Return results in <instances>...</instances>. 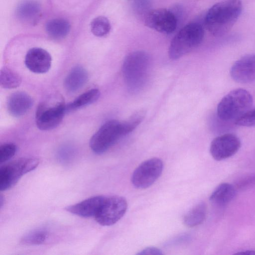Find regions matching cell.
I'll return each mask as SVG.
<instances>
[{
  "label": "cell",
  "mask_w": 255,
  "mask_h": 255,
  "mask_svg": "<svg viewBox=\"0 0 255 255\" xmlns=\"http://www.w3.org/2000/svg\"><path fill=\"white\" fill-rule=\"evenodd\" d=\"M39 160L32 158H21L1 166L0 190L5 191L13 186L25 174L35 169Z\"/></svg>",
  "instance_id": "obj_6"
},
{
  "label": "cell",
  "mask_w": 255,
  "mask_h": 255,
  "mask_svg": "<svg viewBox=\"0 0 255 255\" xmlns=\"http://www.w3.org/2000/svg\"><path fill=\"white\" fill-rule=\"evenodd\" d=\"M105 197V196L100 195L91 197L77 204L69 206L65 208V210L82 217H95Z\"/></svg>",
  "instance_id": "obj_14"
},
{
  "label": "cell",
  "mask_w": 255,
  "mask_h": 255,
  "mask_svg": "<svg viewBox=\"0 0 255 255\" xmlns=\"http://www.w3.org/2000/svg\"><path fill=\"white\" fill-rule=\"evenodd\" d=\"M138 255H162L161 251L155 247H148L140 251Z\"/></svg>",
  "instance_id": "obj_28"
},
{
  "label": "cell",
  "mask_w": 255,
  "mask_h": 255,
  "mask_svg": "<svg viewBox=\"0 0 255 255\" xmlns=\"http://www.w3.org/2000/svg\"><path fill=\"white\" fill-rule=\"evenodd\" d=\"M145 25L157 32L170 34L174 32L177 25L175 14L165 8H156L148 11L144 16Z\"/></svg>",
  "instance_id": "obj_9"
},
{
  "label": "cell",
  "mask_w": 255,
  "mask_h": 255,
  "mask_svg": "<svg viewBox=\"0 0 255 255\" xmlns=\"http://www.w3.org/2000/svg\"><path fill=\"white\" fill-rule=\"evenodd\" d=\"M242 8L241 0H224L215 4L205 18L207 30L215 36L225 35L237 21Z\"/></svg>",
  "instance_id": "obj_1"
},
{
  "label": "cell",
  "mask_w": 255,
  "mask_h": 255,
  "mask_svg": "<svg viewBox=\"0 0 255 255\" xmlns=\"http://www.w3.org/2000/svg\"><path fill=\"white\" fill-rule=\"evenodd\" d=\"M238 255H255V251L254 250H246L236 253Z\"/></svg>",
  "instance_id": "obj_30"
},
{
  "label": "cell",
  "mask_w": 255,
  "mask_h": 255,
  "mask_svg": "<svg viewBox=\"0 0 255 255\" xmlns=\"http://www.w3.org/2000/svg\"><path fill=\"white\" fill-rule=\"evenodd\" d=\"M88 79L87 70L81 66H76L71 69L64 80L65 89L69 93H74L84 86Z\"/></svg>",
  "instance_id": "obj_16"
},
{
  "label": "cell",
  "mask_w": 255,
  "mask_h": 255,
  "mask_svg": "<svg viewBox=\"0 0 255 255\" xmlns=\"http://www.w3.org/2000/svg\"><path fill=\"white\" fill-rule=\"evenodd\" d=\"M253 104V97L248 91L243 88L234 89L218 104V117L223 121H236L251 110Z\"/></svg>",
  "instance_id": "obj_3"
},
{
  "label": "cell",
  "mask_w": 255,
  "mask_h": 255,
  "mask_svg": "<svg viewBox=\"0 0 255 255\" xmlns=\"http://www.w3.org/2000/svg\"><path fill=\"white\" fill-rule=\"evenodd\" d=\"M145 113L140 111L133 114L128 119L122 122L125 135L134 130L144 119Z\"/></svg>",
  "instance_id": "obj_25"
},
{
  "label": "cell",
  "mask_w": 255,
  "mask_h": 255,
  "mask_svg": "<svg viewBox=\"0 0 255 255\" xmlns=\"http://www.w3.org/2000/svg\"><path fill=\"white\" fill-rule=\"evenodd\" d=\"M235 124L241 127H255V108L250 110L244 115L236 120Z\"/></svg>",
  "instance_id": "obj_27"
},
{
  "label": "cell",
  "mask_w": 255,
  "mask_h": 255,
  "mask_svg": "<svg viewBox=\"0 0 255 255\" xmlns=\"http://www.w3.org/2000/svg\"><path fill=\"white\" fill-rule=\"evenodd\" d=\"M21 77L15 71L7 67H3L0 71V85L4 89H14L20 86Z\"/></svg>",
  "instance_id": "obj_22"
},
{
  "label": "cell",
  "mask_w": 255,
  "mask_h": 255,
  "mask_svg": "<svg viewBox=\"0 0 255 255\" xmlns=\"http://www.w3.org/2000/svg\"><path fill=\"white\" fill-rule=\"evenodd\" d=\"M232 78L241 84L250 83L255 81V54L246 55L232 65L230 70Z\"/></svg>",
  "instance_id": "obj_12"
},
{
  "label": "cell",
  "mask_w": 255,
  "mask_h": 255,
  "mask_svg": "<svg viewBox=\"0 0 255 255\" xmlns=\"http://www.w3.org/2000/svg\"><path fill=\"white\" fill-rule=\"evenodd\" d=\"M128 208L126 199L119 196L105 197L95 218L97 223L104 226L113 225L124 215Z\"/></svg>",
  "instance_id": "obj_7"
},
{
  "label": "cell",
  "mask_w": 255,
  "mask_h": 255,
  "mask_svg": "<svg viewBox=\"0 0 255 255\" xmlns=\"http://www.w3.org/2000/svg\"><path fill=\"white\" fill-rule=\"evenodd\" d=\"M71 28L69 22L64 18H54L47 22L45 30L47 33L52 38L61 39L66 37Z\"/></svg>",
  "instance_id": "obj_19"
},
{
  "label": "cell",
  "mask_w": 255,
  "mask_h": 255,
  "mask_svg": "<svg viewBox=\"0 0 255 255\" xmlns=\"http://www.w3.org/2000/svg\"><path fill=\"white\" fill-rule=\"evenodd\" d=\"M207 215V206L201 202L193 207L183 218L184 224L188 227H194L202 224Z\"/></svg>",
  "instance_id": "obj_20"
},
{
  "label": "cell",
  "mask_w": 255,
  "mask_h": 255,
  "mask_svg": "<svg viewBox=\"0 0 255 255\" xmlns=\"http://www.w3.org/2000/svg\"><path fill=\"white\" fill-rule=\"evenodd\" d=\"M17 151V146L12 143H6L0 147V163H4L11 159Z\"/></svg>",
  "instance_id": "obj_26"
},
{
  "label": "cell",
  "mask_w": 255,
  "mask_h": 255,
  "mask_svg": "<svg viewBox=\"0 0 255 255\" xmlns=\"http://www.w3.org/2000/svg\"><path fill=\"white\" fill-rule=\"evenodd\" d=\"M100 96V92L98 89H90L79 96L72 103L67 105L66 112L93 104L98 100Z\"/></svg>",
  "instance_id": "obj_21"
},
{
  "label": "cell",
  "mask_w": 255,
  "mask_h": 255,
  "mask_svg": "<svg viewBox=\"0 0 255 255\" xmlns=\"http://www.w3.org/2000/svg\"><path fill=\"white\" fill-rule=\"evenodd\" d=\"M236 194L237 191L233 185L228 183H222L213 191L210 200L217 206H223L231 202Z\"/></svg>",
  "instance_id": "obj_18"
},
{
  "label": "cell",
  "mask_w": 255,
  "mask_h": 255,
  "mask_svg": "<svg viewBox=\"0 0 255 255\" xmlns=\"http://www.w3.org/2000/svg\"><path fill=\"white\" fill-rule=\"evenodd\" d=\"M33 104V99L29 95L24 92L17 91L9 97L7 108L11 116L19 117L26 114Z\"/></svg>",
  "instance_id": "obj_15"
},
{
  "label": "cell",
  "mask_w": 255,
  "mask_h": 255,
  "mask_svg": "<svg viewBox=\"0 0 255 255\" xmlns=\"http://www.w3.org/2000/svg\"><path fill=\"white\" fill-rule=\"evenodd\" d=\"M91 31L97 37H102L108 35L111 29L109 19L104 16H99L91 21Z\"/></svg>",
  "instance_id": "obj_23"
},
{
  "label": "cell",
  "mask_w": 255,
  "mask_h": 255,
  "mask_svg": "<svg viewBox=\"0 0 255 255\" xmlns=\"http://www.w3.org/2000/svg\"><path fill=\"white\" fill-rule=\"evenodd\" d=\"M124 135L122 122L110 120L102 125L93 134L90 140L89 145L94 153L101 154L107 151Z\"/></svg>",
  "instance_id": "obj_5"
},
{
  "label": "cell",
  "mask_w": 255,
  "mask_h": 255,
  "mask_svg": "<svg viewBox=\"0 0 255 255\" xmlns=\"http://www.w3.org/2000/svg\"><path fill=\"white\" fill-rule=\"evenodd\" d=\"M48 235L45 230L36 229L24 235L21 239L20 243L26 246L41 245L46 240Z\"/></svg>",
  "instance_id": "obj_24"
},
{
  "label": "cell",
  "mask_w": 255,
  "mask_h": 255,
  "mask_svg": "<svg viewBox=\"0 0 255 255\" xmlns=\"http://www.w3.org/2000/svg\"><path fill=\"white\" fill-rule=\"evenodd\" d=\"M27 68L36 74H43L49 71L52 63L49 53L40 47H33L27 52L24 59Z\"/></svg>",
  "instance_id": "obj_13"
},
{
  "label": "cell",
  "mask_w": 255,
  "mask_h": 255,
  "mask_svg": "<svg viewBox=\"0 0 255 255\" xmlns=\"http://www.w3.org/2000/svg\"><path fill=\"white\" fill-rule=\"evenodd\" d=\"M4 198L3 197L2 195H1L0 197V208H1L3 206V205L4 204Z\"/></svg>",
  "instance_id": "obj_31"
},
{
  "label": "cell",
  "mask_w": 255,
  "mask_h": 255,
  "mask_svg": "<svg viewBox=\"0 0 255 255\" xmlns=\"http://www.w3.org/2000/svg\"><path fill=\"white\" fill-rule=\"evenodd\" d=\"M150 64L149 55L143 51L132 52L125 58L123 65L125 81L129 89L135 91L144 85Z\"/></svg>",
  "instance_id": "obj_2"
},
{
  "label": "cell",
  "mask_w": 255,
  "mask_h": 255,
  "mask_svg": "<svg viewBox=\"0 0 255 255\" xmlns=\"http://www.w3.org/2000/svg\"><path fill=\"white\" fill-rule=\"evenodd\" d=\"M241 146L240 138L236 134L227 133L215 137L211 142L210 152L217 161L228 158L235 154Z\"/></svg>",
  "instance_id": "obj_11"
},
{
  "label": "cell",
  "mask_w": 255,
  "mask_h": 255,
  "mask_svg": "<svg viewBox=\"0 0 255 255\" xmlns=\"http://www.w3.org/2000/svg\"><path fill=\"white\" fill-rule=\"evenodd\" d=\"M70 151H69V150L67 151V149L65 150H61L59 154L60 160H61L63 162H68L72 156V153Z\"/></svg>",
  "instance_id": "obj_29"
},
{
  "label": "cell",
  "mask_w": 255,
  "mask_h": 255,
  "mask_svg": "<svg viewBox=\"0 0 255 255\" xmlns=\"http://www.w3.org/2000/svg\"><path fill=\"white\" fill-rule=\"evenodd\" d=\"M163 168L162 161L156 157L142 162L133 171L131 181L137 189H145L152 185L160 177Z\"/></svg>",
  "instance_id": "obj_8"
},
{
  "label": "cell",
  "mask_w": 255,
  "mask_h": 255,
  "mask_svg": "<svg viewBox=\"0 0 255 255\" xmlns=\"http://www.w3.org/2000/svg\"><path fill=\"white\" fill-rule=\"evenodd\" d=\"M204 31L202 26L196 22L183 26L172 39L168 49L169 57L172 60L180 58L200 45Z\"/></svg>",
  "instance_id": "obj_4"
},
{
  "label": "cell",
  "mask_w": 255,
  "mask_h": 255,
  "mask_svg": "<svg viewBox=\"0 0 255 255\" xmlns=\"http://www.w3.org/2000/svg\"><path fill=\"white\" fill-rule=\"evenodd\" d=\"M16 12L17 17L20 20L34 23L40 15L41 6L36 0H25L18 5Z\"/></svg>",
  "instance_id": "obj_17"
},
{
  "label": "cell",
  "mask_w": 255,
  "mask_h": 255,
  "mask_svg": "<svg viewBox=\"0 0 255 255\" xmlns=\"http://www.w3.org/2000/svg\"><path fill=\"white\" fill-rule=\"evenodd\" d=\"M66 112V105L63 102L49 107L41 103L36 112V126L42 130L53 129L60 124Z\"/></svg>",
  "instance_id": "obj_10"
}]
</instances>
